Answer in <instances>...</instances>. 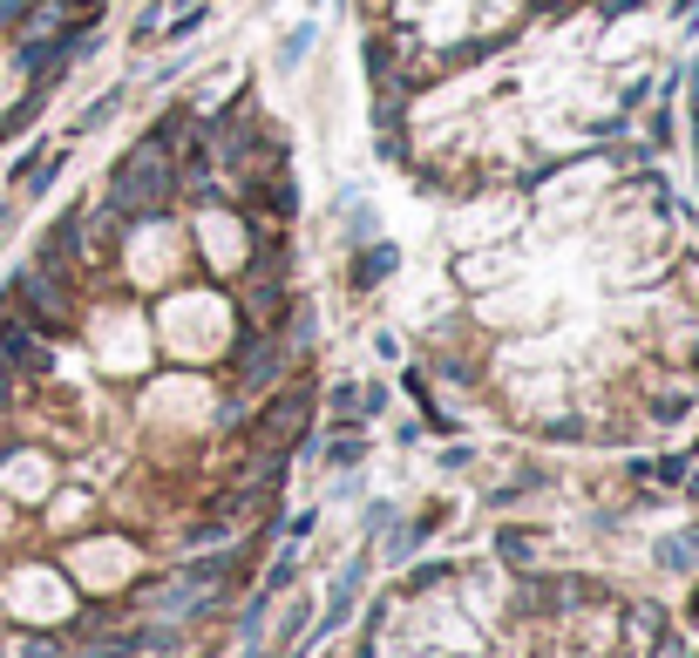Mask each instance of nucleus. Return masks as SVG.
Listing matches in <instances>:
<instances>
[{
    "label": "nucleus",
    "mask_w": 699,
    "mask_h": 658,
    "mask_svg": "<svg viewBox=\"0 0 699 658\" xmlns=\"http://www.w3.org/2000/svg\"><path fill=\"white\" fill-rule=\"evenodd\" d=\"M170 190V157L157 143H143V149H130L123 157V170H115V204L123 211H136V204H157Z\"/></svg>",
    "instance_id": "nucleus-1"
},
{
    "label": "nucleus",
    "mask_w": 699,
    "mask_h": 658,
    "mask_svg": "<svg viewBox=\"0 0 699 658\" xmlns=\"http://www.w3.org/2000/svg\"><path fill=\"white\" fill-rule=\"evenodd\" d=\"M455 279H462V292H502L517 279V252L510 245H496V252H469L455 265Z\"/></svg>",
    "instance_id": "nucleus-2"
},
{
    "label": "nucleus",
    "mask_w": 699,
    "mask_h": 658,
    "mask_svg": "<svg viewBox=\"0 0 699 658\" xmlns=\"http://www.w3.org/2000/svg\"><path fill=\"white\" fill-rule=\"evenodd\" d=\"M198 238H204V252H211L218 272H231V265L245 258V231H238V218H224V211H204V218H198Z\"/></svg>",
    "instance_id": "nucleus-3"
},
{
    "label": "nucleus",
    "mask_w": 699,
    "mask_h": 658,
    "mask_svg": "<svg viewBox=\"0 0 699 658\" xmlns=\"http://www.w3.org/2000/svg\"><path fill=\"white\" fill-rule=\"evenodd\" d=\"M0 476H8V489H21V495H42V489H48V461H34V455H14Z\"/></svg>",
    "instance_id": "nucleus-4"
},
{
    "label": "nucleus",
    "mask_w": 699,
    "mask_h": 658,
    "mask_svg": "<svg viewBox=\"0 0 699 658\" xmlns=\"http://www.w3.org/2000/svg\"><path fill=\"white\" fill-rule=\"evenodd\" d=\"M645 42V21H618L611 34H604V48H598V62H618L625 48H639Z\"/></svg>",
    "instance_id": "nucleus-5"
}]
</instances>
